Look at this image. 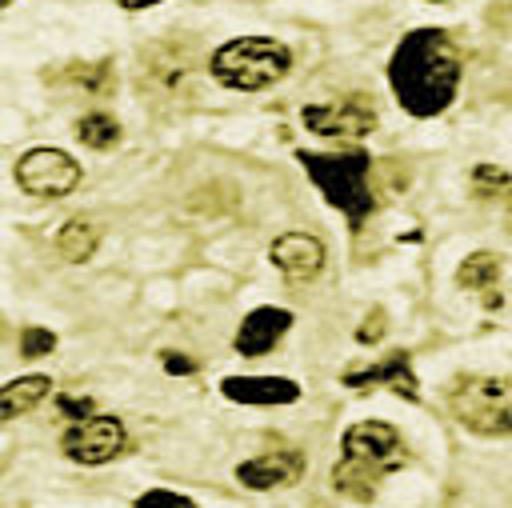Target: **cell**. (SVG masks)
Instances as JSON below:
<instances>
[{
  "mask_svg": "<svg viewBox=\"0 0 512 508\" xmlns=\"http://www.w3.org/2000/svg\"><path fill=\"white\" fill-rule=\"evenodd\" d=\"M388 80L396 100L412 116H436L456 96V80H460L456 44L440 28L408 32L388 60Z\"/></svg>",
  "mask_w": 512,
  "mask_h": 508,
  "instance_id": "6da1fadb",
  "label": "cell"
},
{
  "mask_svg": "<svg viewBox=\"0 0 512 508\" xmlns=\"http://www.w3.org/2000/svg\"><path fill=\"white\" fill-rule=\"evenodd\" d=\"M408 460L400 432L384 420H360L344 432V460L336 464V488L368 496L372 484Z\"/></svg>",
  "mask_w": 512,
  "mask_h": 508,
  "instance_id": "7a4b0ae2",
  "label": "cell"
},
{
  "mask_svg": "<svg viewBox=\"0 0 512 508\" xmlns=\"http://www.w3.org/2000/svg\"><path fill=\"white\" fill-rule=\"evenodd\" d=\"M288 68H292V52L268 36H236L212 52V76L224 88H240V92L268 88L280 76H288Z\"/></svg>",
  "mask_w": 512,
  "mask_h": 508,
  "instance_id": "3957f363",
  "label": "cell"
},
{
  "mask_svg": "<svg viewBox=\"0 0 512 508\" xmlns=\"http://www.w3.org/2000/svg\"><path fill=\"white\" fill-rule=\"evenodd\" d=\"M452 416L480 432V436H504L512 432V380L504 376H456L448 388Z\"/></svg>",
  "mask_w": 512,
  "mask_h": 508,
  "instance_id": "277c9868",
  "label": "cell"
},
{
  "mask_svg": "<svg viewBox=\"0 0 512 508\" xmlns=\"http://www.w3.org/2000/svg\"><path fill=\"white\" fill-rule=\"evenodd\" d=\"M300 164L308 168L312 184L328 196V204H336L352 224L368 216L372 188H368V156L364 152H332V156L300 152Z\"/></svg>",
  "mask_w": 512,
  "mask_h": 508,
  "instance_id": "5b68a950",
  "label": "cell"
},
{
  "mask_svg": "<svg viewBox=\"0 0 512 508\" xmlns=\"http://www.w3.org/2000/svg\"><path fill=\"white\" fill-rule=\"evenodd\" d=\"M140 88L152 100H188L196 92V56L180 40L148 44L140 56Z\"/></svg>",
  "mask_w": 512,
  "mask_h": 508,
  "instance_id": "8992f818",
  "label": "cell"
},
{
  "mask_svg": "<svg viewBox=\"0 0 512 508\" xmlns=\"http://www.w3.org/2000/svg\"><path fill=\"white\" fill-rule=\"evenodd\" d=\"M300 120L316 136H368L376 128V104L372 96L356 92V96H340L328 104H308Z\"/></svg>",
  "mask_w": 512,
  "mask_h": 508,
  "instance_id": "52a82bcc",
  "label": "cell"
},
{
  "mask_svg": "<svg viewBox=\"0 0 512 508\" xmlns=\"http://www.w3.org/2000/svg\"><path fill=\"white\" fill-rule=\"evenodd\" d=\"M16 180H20L24 192L52 200V196H64V192L76 188V180H80V164H76L68 152H60V148H32V152L20 156V164H16Z\"/></svg>",
  "mask_w": 512,
  "mask_h": 508,
  "instance_id": "ba28073f",
  "label": "cell"
},
{
  "mask_svg": "<svg viewBox=\"0 0 512 508\" xmlns=\"http://www.w3.org/2000/svg\"><path fill=\"white\" fill-rule=\"evenodd\" d=\"M60 448H64V456L76 460V464H104V460H112V456L124 448V424H120L116 416H96V412H88V416H80V420L64 432Z\"/></svg>",
  "mask_w": 512,
  "mask_h": 508,
  "instance_id": "9c48e42d",
  "label": "cell"
},
{
  "mask_svg": "<svg viewBox=\"0 0 512 508\" xmlns=\"http://www.w3.org/2000/svg\"><path fill=\"white\" fill-rule=\"evenodd\" d=\"M272 260L280 272H288L292 280H308L324 268V244L316 236H304V232H288V236H276L272 240Z\"/></svg>",
  "mask_w": 512,
  "mask_h": 508,
  "instance_id": "30bf717a",
  "label": "cell"
},
{
  "mask_svg": "<svg viewBox=\"0 0 512 508\" xmlns=\"http://www.w3.org/2000/svg\"><path fill=\"white\" fill-rule=\"evenodd\" d=\"M300 472H304L300 452H264V456H256V460H244V464L236 468V480L264 492V488H280V484L300 480Z\"/></svg>",
  "mask_w": 512,
  "mask_h": 508,
  "instance_id": "8fae6325",
  "label": "cell"
},
{
  "mask_svg": "<svg viewBox=\"0 0 512 508\" xmlns=\"http://www.w3.org/2000/svg\"><path fill=\"white\" fill-rule=\"evenodd\" d=\"M292 328V316L280 308H256L244 316L240 332H236V352L244 356H264L268 348H276V340Z\"/></svg>",
  "mask_w": 512,
  "mask_h": 508,
  "instance_id": "7c38bea8",
  "label": "cell"
},
{
  "mask_svg": "<svg viewBox=\"0 0 512 508\" xmlns=\"http://www.w3.org/2000/svg\"><path fill=\"white\" fill-rule=\"evenodd\" d=\"M220 392L240 404H292L300 388L284 376H228L220 380Z\"/></svg>",
  "mask_w": 512,
  "mask_h": 508,
  "instance_id": "4fadbf2b",
  "label": "cell"
},
{
  "mask_svg": "<svg viewBox=\"0 0 512 508\" xmlns=\"http://www.w3.org/2000/svg\"><path fill=\"white\" fill-rule=\"evenodd\" d=\"M344 384H352V388H372V384H392L400 396H408V400H416V376H412V368H408V356L404 352H392L388 360H380V364H372V368H360V372H344Z\"/></svg>",
  "mask_w": 512,
  "mask_h": 508,
  "instance_id": "5bb4252c",
  "label": "cell"
},
{
  "mask_svg": "<svg viewBox=\"0 0 512 508\" xmlns=\"http://www.w3.org/2000/svg\"><path fill=\"white\" fill-rule=\"evenodd\" d=\"M56 248H60L64 260L84 264V260L100 248V224H96L92 216H72V220H64L60 232H56Z\"/></svg>",
  "mask_w": 512,
  "mask_h": 508,
  "instance_id": "9a60e30c",
  "label": "cell"
},
{
  "mask_svg": "<svg viewBox=\"0 0 512 508\" xmlns=\"http://www.w3.org/2000/svg\"><path fill=\"white\" fill-rule=\"evenodd\" d=\"M48 388H52L48 376H20V380H12V384L4 388V396H0V416H4V420H16V416L28 412L32 404H40V400L48 396Z\"/></svg>",
  "mask_w": 512,
  "mask_h": 508,
  "instance_id": "2e32d148",
  "label": "cell"
},
{
  "mask_svg": "<svg viewBox=\"0 0 512 508\" xmlns=\"http://www.w3.org/2000/svg\"><path fill=\"white\" fill-rule=\"evenodd\" d=\"M496 280H500V256L496 252H472L456 272V284L468 292H492Z\"/></svg>",
  "mask_w": 512,
  "mask_h": 508,
  "instance_id": "e0dca14e",
  "label": "cell"
},
{
  "mask_svg": "<svg viewBox=\"0 0 512 508\" xmlns=\"http://www.w3.org/2000/svg\"><path fill=\"white\" fill-rule=\"evenodd\" d=\"M76 136L88 148H112V144H120V124L108 112H88L76 120Z\"/></svg>",
  "mask_w": 512,
  "mask_h": 508,
  "instance_id": "ac0fdd59",
  "label": "cell"
},
{
  "mask_svg": "<svg viewBox=\"0 0 512 508\" xmlns=\"http://www.w3.org/2000/svg\"><path fill=\"white\" fill-rule=\"evenodd\" d=\"M60 84L64 88H80V92H100L104 84H108V68H88V64H72V68H64V76H60Z\"/></svg>",
  "mask_w": 512,
  "mask_h": 508,
  "instance_id": "d6986e66",
  "label": "cell"
},
{
  "mask_svg": "<svg viewBox=\"0 0 512 508\" xmlns=\"http://www.w3.org/2000/svg\"><path fill=\"white\" fill-rule=\"evenodd\" d=\"M472 184L480 188V196H496V192H508V188H512V180H508L500 168H492V164H480V168L472 172Z\"/></svg>",
  "mask_w": 512,
  "mask_h": 508,
  "instance_id": "ffe728a7",
  "label": "cell"
},
{
  "mask_svg": "<svg viewBox=\"0 0 512 508\" xmlns=\"http://www.w3.org/2000/svg\"><path fill=\"white\" fill-rule=\"evenodd\" d=\"M20 348H24V356H44V352L56 348V336H52L48 328H28V332L20 336Z\"/></svg>",
  "mask_w": 512,
  "mask_h": 508,
  "instance_id": "44dd1931",
  "label": "cell"
},
{
  "mask_svg": "<svg viewBox=\"0 0 512 508\" xmlns=\"http://www.w3.org/2000/svg\"><path fill=\"white\" fill-rule=\"evenodd\" d=\"M136 504H192V500H188V496H176V492H160V488H156V492H144Z\"/></svg>",
  "mask_w": 512,
  "mask_h": 508,
  "instance_id": "7402d4cb",
  "label": "cell"
},
{
  "mask_svg": "<svg viewBox=\"0 0 512 508\" xmlns=\"http://www.w3.org/2000/svg\"><path fill=\"white\" fill-rule=\"evenodd\" d=\"M164 364H168V372H192V368H196L192 360H176V352H168Z\"/></svg>",
  "mask_w": 512,
  "mask_h": 508,
  "instance_id": "603a6c76",
  "label": "cell"
},
{
  "mask_svg": "<svg viewBox=\"0 0 512 508\" xmlns=\"http://www.w3.org/2000/svg\"><path fill=\"white\" fill-rule=\"evenodd\" d=\"M116 4H124V8H152V4H160V0H116Z\"/></svg>",
  "mask_w": 512,
  "mask_h": 508,
  "instance_id": "cb8c5ba5",
  "label": "cell"
},
{
  "mask_svg": "<svg viewBox=\"0 0 512 508\" xmlns=\"http://www.w3.org/2000/svg\"><path fill=\"white\" fill-rule=\"evenodd\" d=\"M508 232H512V196H508Z\"/></svg>",
  "mask_w": 512,
  "mask_h": 508,
  "instance_id": "d4e9b609",
  "label": "cell"
}]
</instances>
